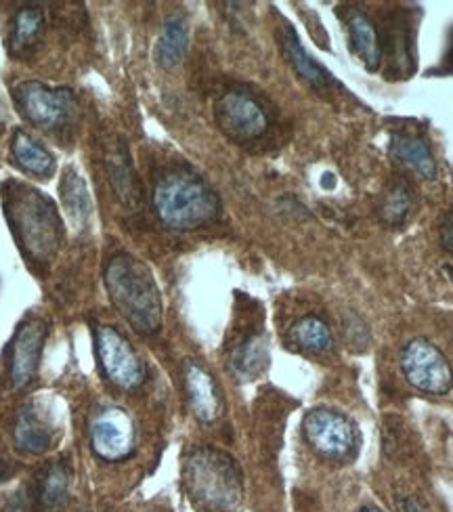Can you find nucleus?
I'll return each instance as SVG.
<instances>
[{
    "mask_svg": "<svg viewBox=\"0 0 453 512\" xmlns=\"http://www.w3.org/2000/svg\"><path fill=\"white\" fill-rule=\"evenodd\" d=\"M105 288L116 311L135 332L151 336L162 328V296L154 273L131 254H118L105 267Z\"/></svg>",
    "mask_w": 453,
    "mask_h": 512,
    "instance_id": "1",
    "label": "nucleus"
},
{
    "mask_svg": "<svg viewBox=\"0 0 453 512\" xmlns=\"http://www.w3.org/2000/svg\"><path fill=\"white\" fill-rule=\"evenodd\" d=\"M183 485L196 506L208 512H233L244 498L240 466L217 447H196L187 454Z\"/></svg>",
    "mask_w": 453,
    "mask_h": 512,
    "instance_id": "2",
    "label": "nucleus"
},
{
    "mask_svg": "<svg viewBox=\"0 0 453 512\" xmlns=\"http://www.w3.org/2000/svg\"><path fill=\"white\" fill-rule=\"evenodd\" d=\"M5 208L11 231L19 246L34 261H49L63 240L57 208L40 191L21 183H9Z\"/></svg>",
    "mask_w": 453,
    "mask_h": 512,
    "instance_id": "3",
    "label": "nucleus"
},
{
    "mask_svg": "<svg viewBox=\"0 0 453 512\" xmlns=\"http://www.w3.org/2000/svg\"><path fill=\"white\" fill-rule=\"evenodd\" d=\"M154 208L166 227L189 231L217 219L221 202L214 189L198 175L172 170L156 183Z\"/></svg>",
    "mask_w": 453,
    "mask_h": 512,
    "instance_id": "4",
    "label": "nucleus"
},
{
    "mask_svg": "<svg viewBox=\"0 0 453 512\" xmlns=\"http://www.w3.org/2000/svg\"><path fill=\"white\" fill-rule=\"evenodd\" d=\"M302 433L311 450L330 462L349 460L357 452L355 424L340 412L311 410L302 420Z\"/></svg>",
    "mask_w": 453,
    "mask_h": 512,
    "instance_id": "5",
    "label": "nucleus"
},
{
    "mask_svg": "<svg viewBox=\"0 0 453 512\" xmlns=\"http://www.w3.org/2000/svg\"><path fill=\"white\" fill-rule=\"evenodd\" d=\"M401 370L412 387L428 395H447L453 387L451 364L426 338H414L403 347Z\"/></svg>",
    "mask_w": 453,
    "mask_h": 512,
    "instance_id": "6",
    "label": "nucleus"
},
{
    "mask_svg": "<svg viewBox=\"0 0 453 512\" xmlns=\"http://www.w3.org/2000/svg\"><path fill=\"white\" fill-rule=\"evenodd\" d=\"M95 351L105 378L118 389L135 391L145 382V366L128 340L112 326H99Z\"/></svg>",
    "mask_w": 453,
    "mask_h": 512,
    "instance_id": "7",
    "label": "nucleus"
},
{
    "mask_svg": "<svg viewBox=\"0 0 453 512\" xmlns=\"http://www.w3.org/2000/svg\"><path fill=\"white\" fill-rule=\"evenodd\" d=\"M214 118H217L221 131L237 143L263 137L269 128L263 105L242 91H227L221 95L214 105Z\"/></svg>",
    "mask_w": 453,
    "mask_h": 512,
    "instance_id": "8",
    "label": "nucleus"
},
{
    "mask_svg": "<svg viewBox=\"0 0 453 512\" xmlns=\"http://www.w3.org/2000/svg\"><path fill=\"white\" fill-rule=\"evenodd\" d=\"M15 101L24 118L45 131L61 128L68 122L74 99L72 93L47 87L42 82H24L15 89Z\"/></svg>",
    "mask_w": 453,
    "mask_h": 512,
    "instance_id": "9",
    "label": "nucleus"
},
{
    "mask_svg": "<svg viewBox=\"0 0 453 512\" xmlns=\"http://www.w3.org/2000/svg\"><path fill=\"white\" fill-rule=\"evenodd\" d=\"M135 422L126 410L105 408L91 422V447L105 462H122L135 452Z\"/></svg>",
    "mask_w": 453,
    "mask_h": 512,
    "instance_id": "10",
    "label": "nucleus"
},
{
    "mask_svg": "<svg viewBox=\"0 0 453 512\" xmlns=\"http://www.w3.org/2000/svg\"><path fill=\"white\" fill-rule=\"evenodd\" d=\"M45 340L47 328L38 319H28L17 328L11 345V382L15 389H24L34 380Z\"/></svg>",
    "mask_w": 453,
    "mask_h": 512,
    "instance_id": "11",
    "label": "nucleus"
},
{
    "mask_svg": "<svg viewBox=\"0 0 453 512\" xmlns=\"http://www.w3.org/2000/svg\"><path fill=\"white\" fill-rule=\"evenodd\" d=\"M185 393L189 399V408L200 422L210 424L223 412V397L217 380L196 361H187L185 370Z\"/></svg>",
    "mask_w": 453,
    "mask_h": 512,
    "instance_id": "12",
    "label": "nucleus"
},
{
    "mask_svg": "<svg viewBox=\"0 0 453 512\" xmlns=\"http://www.w3.org/2000/svg\"><path fill=\"white\" fill-rule=\"evenodd\" d=\"M13 437H15L17 450H21L24 454L38 456V454H45L51 447L53 429L49 426V422L38 414V410L28 405V408L19 412L15 420Z\"/></svg>",
    "mask_w": 453,
    "mask_h": 512,
    "instance_id": "13",
    "label": "nucleus"
},
{
    "mask_svg": "<svg viewBox=\"0 0 453 512\" xmlns=\"http://www.w3.org/2000/svg\"><path fill=\"white\" fill-rule=\"evenodd\" d=\"M388 154L391 158L418 173L424 179H433L437 175V162L433 152L424 139L420 137H409V135H395L391 139V147H388Z\"/></svg>",
    "mask_w": 453,
    "mask_h": 512,
    "instance_id": "14",
    "label": "nucleus"
},
{
    "mask_svg": "<svg viewBox=\"0 0 453 512\" xmlns=\"http://www.w3.org/2000/svg\"><path fill=\"white\" fill-rule=\"evenodd\" d=\"M279 42H282V49L288 61L292 63V68L298 72V76L305 78L311 87L326 89L328 84H332L330 74L305 51V47L300 45V38L290 24H284L282 32H279Z\"/></svg>",
    "mask_w": 453,
    "mask_h": 512,
    "instance_id": "15",
    "label": "nucleus"
},
{
    "mask_svg": "<svg viewBox=\"0 0 453 512\" xmlns=\"http://www.w3.org/2000/svg\"><path fill=\"white\" fill-rule=\"evenodd\" d=\"M11 152L15 158V164L28 175L47 179L55 170V158L47 147H42L38 141H34L28 133L15 131Z\"/></svg>",
    "mask_w": 453,
    "mask_h": 512,
    "instance_id": "16",
    "label": "nucleus"
},
{
    "mask_svg": "<svg viewBox=\"0 0 453 512\" xmlns=\"http://www.w3.org/2000/svg\"><path fill=\"white\" fill-rule=\"evenodd\" d=\"M349 36L353 42V49L365 63V68L376 70L382 59V45L370 17L359 11L353 13L349 19Z\"/></svg>",
    "mask_w": 453,
    "mask_h": 512,
    "instance_id": "17",
    "label": "nucleus"
},
{
    "mask_svg": "<svg viewBox=\"0 0 453 512\" xmlns=\"http://www.w3.org/2000/svg\"><path fill=\"white\" fill-rule=\"evenodd\" d=\"M292 343L307 351V353H328L334 345V336L332 330L328 328V324L323 322V319L315 317V315H307L298 319V322L292 326Z\"/></svg>",
    "mask_w": 453,
    "mask_h": 512,
    "instance_id": "18",
    "label": "nucleus"
},
{
    "mask_svg": "<svg viewBox=\"0 0 453 512\" xmlns=\"http://www.w3.org/2000/svg\"><path fill=\"white\" fill-rule=\"evenodd\" d=\"M267 361H269L267 340L261 334L248 336L242 345L235 347L231 357L233 370L244 378H254L261 374L267 368Z\"/></svg>",
    "mask_w": 453,
    "mask_h": 512,
    "instance_id": "19",
    "label": "nucleus"
},
{
    "mask_svg": "<svg viewBox=\"0 0 453 512\" xmlns=\"http://www.w3.org/2000/svg\"><path fill=\"white\" fill-rule=\"evenodd\" d=\"M187 53V26L181 17H170L160 34L156 59L162 68H175Z\"/></svg>",
    "mask_w": 453,
    "mask_h": 512,
    "instance_id": "20",
    "label": "nucleus"
},
{
    "mask_svg": "<svg viewBox=\"0 0 453 512\" xmlns=\"http://www.w3.org/2000/svg\"><path fill=\"white\" fill-rule=\"evenodd\" d=\"M412 208V189L401 179H395L380 198L378 217L388 225H401Z\"/></svg>",
    "mask_w": 453,
    "mask_h": 512,
    "instance_id": "21",
    "label": "nucleus"
},
{
    "mask_svg": "<svg viewBox=\"0 0 453 512\" xmlns=\"http://www.w3.org/2000/svg\"><path fill=\"white\" fill-rule=\"evenodd\" d=\"M42 28H45V15L36 7H24L19 9L13 19V32H11V47L13 51L21 53L28 51L32 45H36Z\"/></svg>",
    "mask_w": 453,
    "mask_h": 512,
    "instance_id": "22",
    "label": "nucleus"
},
{
    "mask_svg": "<svg viewBox=\"0 0 453 512\" xmlns=\"http://www.w3.org/2000/svg\"><path fill=\"white\" fill-rule=\"evenodd\" d=\"M107 166H110V175H112V183L116 187L118 198H122L126 204H133V200L139 196V189H137L133 166L128 162L126 149L124 147L114 149V154L107 158Z\"/></svg>",
    "mask_w": 453,
    "mask_h": 512,
    "instance_id": "23",
    "label": "nucleus"
},
{
    "mask_svg": "<svg viewBox=\"0 0 453 512\" xmlns=\"http://www.w3.org/2000/svg\"><path fill=\"white\" fill-rule=\"evenodd\" d=\"M61 196L63 204H66L68 215L80 223L89 217V196H86V189L82 179L76 175L74 168H68L66 177L61 179Z\"/></svg>",
    "mask_w": 453,
    "mask_h": 512,
    "instance_id": "24",
    "label": "nucleus"
},
{
    "mask_svg": "<svg viewBox=\"0 0 453 512\" xmlns=\"http://www.w3.org/2000/svg\"><path fill=\"white\" fill-rule=\"evenodd\" d=\"M68 487H70L68 468L61 464H53L47 468L45 479H42L40 498L47 506H59L68 496Z\"/></svg>",
    "mask_w": 453,
    "mask_h": 512,
    "instance_id": "25",
    "label": "nucleus"
},
{
    "mask_svg": "<svg viewBox=\"0 0 453 512\" xmlns=\"http://www.w3.org/2000/svg\"><path fill=\"white\" fill-rule=\"evenodd\" d=\"M344 336L353 351H363L370 345V328L357 313H349L344 317Z\"/></svg>",
    "mask_w": 453,
    "mask_h": 512,
    "instance_id": "26",
    "label": "nucleus"
},
{
    "mask_svg": "<svg viewBox=\"0 0 453 512\" xmlns=\"http://www.w3.org/2000/svg\"><path fill=\"white\" fill-rule=\"evenodd\" d=\"M441 246L453 254V212H447L441 221Z\"/></svg>",
    "mask_w": 453,
    "mask_h": 512,
    "instance_id": "27",
    "label": "nucleus"
},
{
    "mask_svg": "<svg viewBox=\"0 0 453 512\" xmlns=\"http://www.w3.org/2000/svg\"><path fill=\"white\" fill-rule=\"evenodd\" d=\"M399 512H426V508L416 498L399 500Z\"/></svg>",
    "mask_w": 453,
    "mask_h": 512,
    "instance_id": "28",
    "label": "nucleus"
},
{
    "mask_svg": "<svg viewBox=\"0 0 453 512\" xmlns=\"http://www.w3.org/2000/svg\"><path fill=\"white\" fill-rule=\"evenodd\" d=\"M445 61L449 63V70H453V38H451V42H449V53H447Z\"/></svg>",
    "mask_w": 453,
    "mask_h": 512,
    "instance_id": "29",
    "label": "nucleus"
},
{
    "mask_svg": "<svg viewBox=\"0 0 453 512\" xmlns=\"http://www.w3.org/2000/svg\"><path fill=\"white\" fill-rule=\"evenodd\" d=\"M359 512H382V510H378V508H372V506H368V508H361Z\"/></svg>",
    "mask_w": 453,
    "mask_h": 512,
    "instance_id": "30",
    "label": "nucleus"
},
{
    "mask_svg": "<svg viewBox=\"0 0 453 512\" xmlns=\"http://www.w3.org/2000/svg\"><path fill=\"white\" fill-rule=\"evenodd\" d=\"M447 271H449V275H451V282H453V267H449Z\"/></svg>",
    "mask_w": 453,
    "mask_h": 512,
    "instance_id": "31",
    "label": "nucleus"
}]
</instances>
